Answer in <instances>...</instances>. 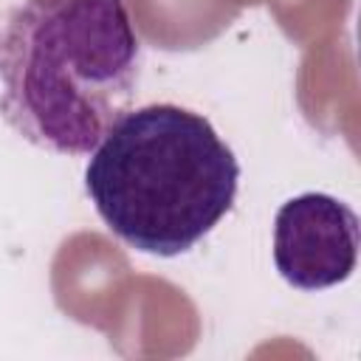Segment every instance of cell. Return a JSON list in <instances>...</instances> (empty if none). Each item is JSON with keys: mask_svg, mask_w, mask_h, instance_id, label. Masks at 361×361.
<instances>
[{"mask_svg": "<svg viewBox=\"0 0 361 361\" xmlns=\"http://www.w3.org/2000/svg\"><path fill=\"white\" fill-rule=\"evenodd\" d=\"M240 164L217 130L178 104L127 110L99 141L85 189L130 248L178 257L234 206Z\"/></svg>", "mask_w": 361, "mask_h": 361, "instance_id": "cell-2", "label": "cell"}, {"mask_svg": "<svg viewBox=\"0 0 361 361\" xmlns=\"http://www.w3.org/2000/svg\"><path fill=\"white\" fill-rule=\"evenodd\" d=\"M358 214L324 192L285 200L274 220V262L279 276L299 290L333 288L358 265Z\"/></svg>", "mask_w": 361, "mask_h": 361, "instance_id": "cell-3", "label": "cell"}, {"mask_svg": "<svg viewBox=\"0 0 361 361\" xmlns=\"http://www.w3.org/2000/svg\"><path fill=\"white\" fill-rule=\"evenodd\" d=\"M138 73L124 0H25L0 28V116L59 155L99 147L130 110Z\"/></svg>", "mask_w": 361, "mask_h": 361, "instance_id": "cell-1", "label": "cell"}]
</instances>
